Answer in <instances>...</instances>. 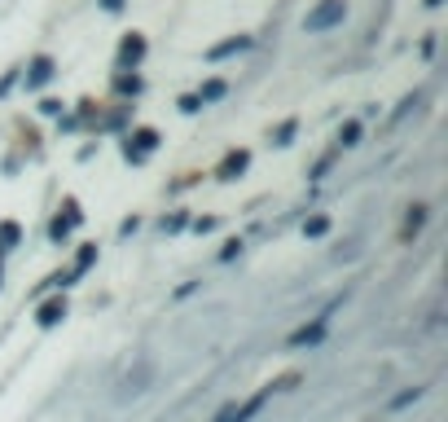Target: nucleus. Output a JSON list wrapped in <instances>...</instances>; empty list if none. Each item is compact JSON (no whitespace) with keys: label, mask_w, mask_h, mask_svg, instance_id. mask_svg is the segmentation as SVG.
<instances>
[{"label":"nucleus","mask_w":448,"mask_h":422,"mask_svg":"<svg viewBox=\"0 0 448 422\" xmlns=\"http://www.w3.org/2000/svg\"><path fill=\"white\" fill-rule=\"evenodd\" d=\"M343 18H347V5H343V0H321V5H317V9H312L308 18H304V27L312 31V36H321V31L339 27Z\"/></svg>","instance_id":"f257e3e1"},{"label":"nucleus","mask_w":448,"mask_h":422,"mask_svg":"<svg viewBox=\"0 0 448 422\" xmlns=\"http://www.w3.org/2000/svg\"><path fill=\"white\" fill-rule=\"evenodd\" d=\"M154 150H158V132H154V128H137V132L123 141V154L132 158V163H145Z\"/></svg>","instance_id":"f03ea898"},{"label":"nucleus","mask_w":448,"mask_h":422,"mask_svg":"<svg viewBox=\"0 0 448 422\" xmlns=\"http://www.w3.org/2000/svg\"><path fill=\"white\" fill-rule=\"evenodd\" d=\"M325 326H330V321H312V326H299L294 334H290V348H312V343H321V339H325Z\"/></svg>","instance_id":"7ed1b4c3"},{"label":"nucleus","mask_w":448,"mask_h":422,"mask_svg":"<svg viewBox=\"0 0 448 422\" xmlns=\"http://www.w3.org/2000/svg\"><path fill=\"white\" fill-rule=\"evenodd\" d=\"M141 57H145V36H137V31H132V36L119 44V67L128 71V67H137Z\"/></svg>","instance_id":"20e7f679"},{"label":"nucleus","mask_w":448,"mask_h":422,"mask_svg":"<svg viewBox=\"0 0 448 422\" xmlns=\"http://www.w3.org/2000/svg\"><path fill=\"white\" fill-rule=\"evenodd\" d=\"M246 163H251V154H246V150H229L224 163H220V181H238V176L246 172Z\"/></svg>","instance_id":"39448f33"},{"label":"nucleus","mask_w":448,"mask_h":422,"mask_svg":"<svg viewBox=\"0 0 448 422\" xmlns=\"http://www.w3.org/2000/svg\"><path fill=\"white\" fill-rule=\"evenodd\" d=\"M48 79H53V57L40 53V57L27 67V88H40V84H48Z\"/></svg>","instance_id":"423d86ee"},{"label":"nucleus","mask_w":448,"mask_h":422,"mask_svg":"<svg viewBox=\"0 0 448 422\" xmlns=\"http://www.w3.org/2000/svg\"><path fill=\"white\" fill-rule=\"evenodd\" d=\"M242 48H251V36H233V40L215 44V48H207V57H211V62H220V57H233V53H242Z\"/></svg>","instance_id":"0eeeda50"},{"label":"nucleus","mask_w":448,"mask_h":422,"mask_svg":"<svg viewBox=\"0 0 448 422\" xmlns=\"http://www.w3.org/2000/svg\"><path fill=\"white\" fill-rule=\"evenodd\" d=\"M22 242V229H18V220H0V255H9L13 247Z\"/></svg>","instance_id":"6e6552de"},{"label":"nucleus","mask_w":448,"mask_h":422,"mask_svg":"<svg viewBox=\"0 0 448 422\" xmlns=\"http://www.w3.org/2000/svg\"><path fill=\"white\" fill-rule=\"evenodd\" d=\"M422 224H426V207L418 203V207H409V216H405V229H400V233H405V242L418 238V233H422Z\"/></svg>","instance_id":"1a4fd4ad"},{"label":"nucleus","mask_w":448,"mask_h":422,"mask_svg":"<svg viewBox=\"0 0 448 422\" xmlns=\"http://www.w3.org/2000/svg\"><path fill=\"white\" fill-rule=\"evenodd\" d=\"M66 317V299H48V304H40V326H57V321Z\"/></svg>","instance_id":"9d476101"},{"label":"nucleus","mask_w":448,"mask_h":422,"mask_svg":"<svg viewBox=\"0 0 448 422\" xmlns=\"http://www.w3.org/2000/svg\"><path fill=\"white\" fill-rule=\"evenodd\" d=\"M93 264H97V247H84V251H79V255H75V268H71V282H75V278H84V273H88Z\"/></svg>","instance_id":"9b49d317"},{"label":"nucleus","mask_w":448,"mask_h":422,"mask_svg":"<svg viewBox=\"0 0 448 422\" xmlns=\"http://www.w3.org/2000/svg\"><path fill=\"white\" fill-rule=\"evenodd\" d=\"M229 93V84H224V79H207V84H203V93H198V102H220V97Z\"/></svg>","instance_id":"f8f14e48"},{"label":"nucleus","mask_w":448,"mask_h":422,"mask_svg":"<svg viewBox=\"0 0 448 422\" xmlns=\"http://www.w3.org/2000/svg\"><path fill=\"white\" fill-rule=\"evenodd\" d=\"M356 141H360V123H356V119H347V123L339 128V145L347 150V145H356Z\"/></svg>","instance_id":"ddd939ff"},{"label":"nucleus","mask_w":448,"mask_h":422,"mask_svg":"<svg viewBox=\"0 0 448 422\" xmlns=\"http://www.w3.org/2000/svg\"><path fill=\"white\" fill-rule=\"evenodd\" d=\"M114 88H119L123 97H137L141 93V75H119V79H114Z\"/></svg>","instance_id":"4468645a"},{"label":"nucleus","mask_w":448,"mask_h":422,"mask_svg":"<svg viewBox=\"0 0 448 422\" xmlns=\"http://www.w3.org/2000/svg\"><path fill=\"white\" fill-rule=\"evenodd\" d=\"M304 233H308V238L330 233V220H325V216H308V220H304Z\"/></svg>","instance_id":"2eb2a0df"},{"label":"nucleus","mask_w":448,"mask_h":422,"mask_svg":"<svg viewBox=\"0 0 448 422\" xmlns=\"http://www.w3.org/2000/svg\"><path fill=\"white\" fill-rule=\"evenodd\" d=\"M294 132H299V119H286V123H281L277 132H273V141H277V145H290V141H294Z\"/></svg>","instance_id":"dca6fc26"},{"label":"nucleus","mask_w":448,"mask_h":422,"mask_svg":"<svg viewBox=\"0 0 448 422\" xmlns=\"http://www.w3.org/2000/svg\"><path fill=\"white\" fill-rule=\"evenodd\" d=\"M185 224H189V216H185V211H172V216L163 220V229H168V233H180Z\"/></svg>","instance_id":"f3484780"},{"label":"nucleus","mask_w":448,"mask_h":422,"mask_svg":"<svg viewBox=\"0 0 448 422\" xmlns=\"http://www.w3.org/2000/svg\"><path fill=\"white\" fill-rule=\"evenodd\" d=\"M413 400H422V387H413V392H400V396L391 400V409H409Z\"/></svg>","instance_id":"a211bd4d"},{"label":"nucleus","mask_w":448,"mask_h":422,"mask_svg":"<svg viewBox=\"0 0 448 422\" xmlns=\"http://www.w3.org/2000/svg\"><path fill=\"white\" fill-rule=\"evenodd\" d=\"M66 233H71V224H66L62 216H57L53 224H48V238H53V242H66Z\"/></svg>","instance_id":"6ab92c4d"},{"label":"nucleus","mask_w":448,"mask_h":422,"mask_svg":"<svg viewBox=\"0 0 448 422\" xmlns=\"http://www.w3.org/2000/svg\"><path fill=\"white\" fill-rule=\"evenodd\" d=\"M180 110H185V115H194V110H203V102H198V93H189V97H180Z\"/></svg>","instance_id":"aec40b11"},{"label":"nucleus","mask_w":448,"mask_h":422,"mask_svg":"<svg viewBox=\"0 0 448 422\" xmlns=\"http://www.w3.org/2000/svg\"><path fill=\"white\" fill-rule=\"evenodd\" d=\"M194 229H198V233H211V229H215V216H203V220H194Z\"/></svg>","instance_id":"412c9836"},{"label":"nucleus","mask_w":448,"mask_h":422,"mask_svg":"<svg viewBox=\"0 0 448 422\" xmlns=\"http://www.w3.org/2000/svg\"><path fill=\"white\" fill-rule=\"evenodd\" d=\"M238 251H242V242H238V238H233V242H224V251H220V259H233Z\"/></svg>","instance_id":"4be33fe9"},{"label":"nucleus","mask_w":448,"mask_h":422,"mask_svg":"<svg viewBox=\"0 0 448 422\" xmlns=\"http://www.w3.org/2000/svg\"><path fill=\"white\" fill-rule=\"evenodd\" d=\"M40 110H44V115H62V102H53V97H48V102H40Z\"/></svg>","instance_id":"5701e85b"},{"label":"nucleus","mask_w":448,"mask_h":422,"mask_svg":"<svg viewBox=\"0 0 448 422\" xmlns=\"http://www.w3.org/2000/svg\"><path fill=\"white\" fill-rule=\"evenodd\" d=\"M13 79H18V75H13V71H9V75H5V79H0V97H5V93H9V88H13Z\"/></svg>","instance_id":"b1692460"},{"label":"nucleus","mask_w":448,"mask_h":422,"mask_svg":"<svg viewBox=\"0 0 448 422\" xmlns=\"http://www.w3.org/2000/svg\"><path fill=\"white\" fill-rule=\"evenodd\" d=\"M102 9H110V13H114V9H123V0H102Z\"/></svg>","instance_id":"393cba45"},{"label":"nucleus","mask_w":448,"mask_h":422,"mask_svg":"<svg viewBox=\"0 0 448 422\" xmlns=\"http://www.w3.org/2000/svg\"><path fill=\"white\" fill-rule=\"evenodd\" d=\"M215 422H233V404H229V409H224L220 418H215Z\"/></svg>","instance_id":"a878e982"},{"label":"nucleus","mask_w":448,"mask_h":422,"mask_svg":"<svg viewBox=\"0 0 448 422\" xmlns=\"http://www.w3.org/2000/svg\"><path fill=\"white\" fill-rule=\"evenodd\" d=\"M426 5H430V9H435V5H444V0H426Z\"/></svg>","instance_id":"bb28decb"}]
</instances>
